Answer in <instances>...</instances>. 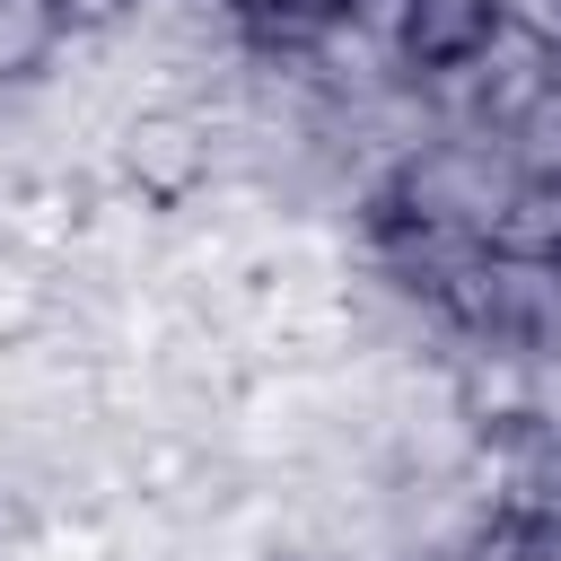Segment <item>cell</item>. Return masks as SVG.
I'll list each match as a JSON object with an SVG mask.
<instances>
[{
  "label": "cell",
  "instance_id": "obj_1",
  "mask_svg": "<svg viewBox=\"0 0 561 561\" xmlns=\"http://www.w3.org/2000/svg\"><path fill=\"white\" fill-rule=\"evenodd\" d=\"M123 175L149 193V202H184L202 175H210V123L158 105V114H131L123 123Z\"/></svg>",
  "mask_w": 561,
  "mask_h": 561
},
{
  "label": "cell",
  "instance_id": "obj_2",
  "mask_svg": "<svg viewBox=\"0 0 561 561\" xmlns=\"http://www.w3.org/2000/svg\"><path fill=\"white\" fill-rule=\"evenodd\" d=\"M491 26H500L491 0H412V9H403V61H421V70L473 61V53L491 44Z\"/></svg>",
  "mask_w": 561,
  "mask_h": 561
},
{
  "label": "cell",
  "instance_id": "obj_3",
  "mask_svg": "<svg viewBox=\"0 0 561 561\" xmlns=\"http://www.w3.org/2000/svg\"><path fill=\"white\" fill-rule=\"evenodd\" d=\"M482 237H491V254L561 263V184H552V175H526V184H508V202H500V219H491Z\"/></svg>",
  "mask_w": 561,
  "mask_h": 561
},
{
  "label": "cell",
  "instance_id": "obj_4",
  "mask_svg": "<svg viewBox=\"0 0 561 561\" xmlns=\"http://www.w3.org/2000/svg\"><path fill=\"white\" fill-rule=\"evenodd\" d=\"M500 482L535 535H561V430H526V447L500 465Z\"/></svg>",
  "mask_w": 561,
  "mask_h": 561
},
{
  "label": "cell",
  "instance_id": "obj_5",
  "mask_svg": "<svg viewBox=\"0 0 561 561\" xmlns=\"http://www.w3.org/2000/svg\"><path fill=\"white\" fill-rule=\"evenodd\" d=\"M456 412L465 421H526V351H473L456 377Z\"/></svg>",
  "mask_w": 561,
  "mask_h": 561
},
{
  "label": "cell",
  "instance_id": "obj_6",
  "mask_svg": "<svg viewBox=\"0 0 561 561\" xmlns=\"http://www.w3.org/2000/svg\"><path fill=\"white\" fill-rule=\"evenodd\" d=\"M526 421L561 430V342H526Z\"/></svg>",
  "mask_w": 561,
  "mask_h": 561
},
{
  "label": "cell",
  "instance_id": "obj_7",
  "mask_svg": "<svg viewBox=\"0 0 561 561\" xmlns=\"http://www.w3.org/2000/svg\"><path fill=\"white\" fill-rule=\"evenodd\" d=\"M403 9L412 0H351V26H368L377 44H403Z\"/></svg>",
  "mask_w": 561,
  "mask_h": 561
},
{
  "label": "cell",
  "instance_id": "obj_8",
  "mask_svg": "<svg viewBox=\"0 0 561 561\" xmlns=\"http://www.w3.org/2000/svg\"><path fill=\"white\" fill-rule=\"evenodd\" d=\"M53 9H61V18H79V26H105L123 0H53Z\"/></svg>",
  "mask_w": 561,
  "mask_h": 561
}]
</instances>
